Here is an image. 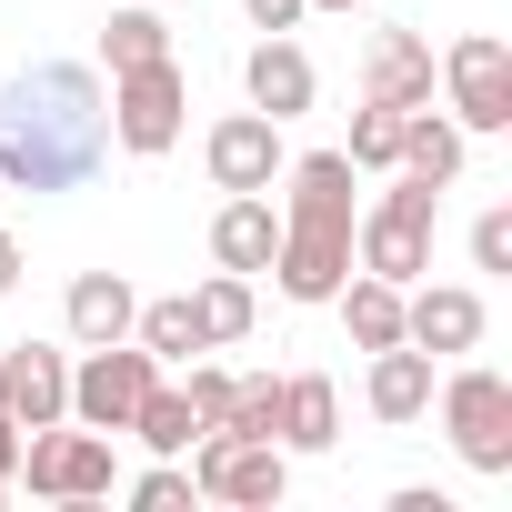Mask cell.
<instances>
[{
    "mask_svg": "<svg viewBox=\"0 0 512 512\" xmlns=\"http://www.w3.org/2000/svg\"><path fill=\"white\" fill-rule=\"evenodd\" d=\"M432 221H442V191L412 181V171H382V201L352 211V272L412 292V282L432 272Z\"/></svg>",
    "mask_w": 512,
    "mask_h": 512,
    "instance_id": "cell-2",
    "label": "cell"
},
{
    "mask_svg": "<svg viewBox=\"0 0 512 512\" xmlns=\"http://www.w3.org/2000/svg\"><path fill=\"white\" fill-rule=\"evenodd\" d=\"M131 512H191V472H181V462H151V472L131 482Z\"/></svg>",
    "mask_w": 512,
    "mask_h": 512,
    "instance_id": "cell-26",
    "label": "cell"
},
{
    "mask_svg": "<svg viewBox=\"0 0 512 512\" xmlns=\"http://www.w3.org/2000/svg\"><path fill=\"white\" fill-rule=\"evenodd\" d=\"M241 11H251V31H292V21L312 11V0H241Z\"/></svg>",
    "mask_w": 512,
    "mask_h": 512,
    "instance_id": "cell-29",
    "label": "cell"
},
{
    "mask_svg": "<svg viewBox=\"0 0 512 512\" xmlns=\"http://www.w3.org/2000/svg\"><path fill=\"white\" fill-rule=\"evenodd\" d=\"M201 161H211V191H272L282 161H292V141H282L272 111H231V121H211Z\"/></svg>",
    "mask_w": 512,
    "mask_h": 512,
    "instance_id": "cell-9",
    "label": "cell"
},
{
    "mask_svg": "<svg viewBox=\"0 0 512 512\" xmlns=\"http://www.w3.org/2000/svg\"><path fill=\"white\" fill-rule=\"evenodd\" d=\"M442 432H452V452H462L482 482H502V472H512V382L482 372V362H462V372L442 382Z\"/></svg>",
    "mask_w": 512,
    "mask_h": 512,
    "instance_id": "cell-6",
    "label": "cell"
},
{
    "mask_svg": "<svg viewBox=\"0 0 512 512\" xmlns=\"http://www.w3.org/2000/svg\"><path fill=\"white\" fill-rule=\"evenodd\" d=\"M0 502H11V472H0Z\"/></svg>",
    "mask_w": 512,
    "mask_h": 512,
    "instance_id": "cell-33",
    "label": "cell"
},
{
    "mask_svg": "<svg viewBox=\"0 0 512 512\" xmlns=\"http://www.w3.org/2000/svg\"><path fill=\"white\" fill-rule=\"evenodd\" d=\"M111 161V91L91 61L0 81V191H81Z\"/></svg>",
    "mask_w": 512,
    "mask_h": 512,
    "instance_id": "cell-1",
    "label": "cell"
},
{
    "mask_svg": "<svg viewBox=\"0 0 512 512\" xmlns=\"http://www.w3.org/2000/svg\"><path fill=\"white\" fill-rule=\"evenodd\" d=\"M151 382H161V362H151L141 342H91V352L71 362V422H91V432H131V412H141Z\"/></svg>",
    "mask_w": 512,
    "mask_h": 512,
    "instance_id": "cell-7",
    "label": "cell"
},
{
    "mask_svg": "<svg viewBox=\"0 0 512 512\" xmlns=\"http://www.w3.org/2000/svg\"><path fill=\"white\" fill-rule=\"evenodd\" d=\"M11 462H21V422H11V412H0V472H11Z\"/></svg>",
    "mask_w": 512,
    "mask_h": 512,
    "instance_id": "cell-31",
    "label": "cell"
},
{
    "mask_svg": "<svg viewBox=\"0 0 512 512\" xmlns=\"http://www.w3.org/2000/svg\"><path fill=\"white\" fill-rule=\"evenodd\" d=\"M362 101H382V111L432 101V41H422V31H372V51H362Z\"/></svg>",
    "mask_w": 512,
    "mask_h": 512,
    "instance_id": "cell-14",
    "label": "cell"
},
{
    "mask_svg": "<svg viewBox=\"0 0 512 512\" xmlns=\"http://www.w3.org/2000/svg\"><path fill=\"white\" fill-rule=\"evenodd\" d=\"M362 402H372V422H422V412H432V352H422V342H382Z\"/></svg>",
    "mask_w": 512,
    "mask_h": 512,
    "instance_id": "cell-16",
    "label": "cell"
},
{
    "mask_svg": "<svg viewBox=\"0 0 512 512\" xmlns=\"http://www.w3.org/2000/svg\"><path fill=\"white\" fill-rule=\"evenodd\" d=\"M161 51H171V21H161V11H111V21H101V61H111V71H141V61H161Z\"/></svg>",
    "mask_w": 512,
    "mask_h": 512,
    "instance_id": "cell-24",
    "label": "cell"
},
{
    "mask_svg": "<svg viewBox=\"0 0 512 512\" xmlns=\"http://www.w3.org/2000/svg\"><path fill=\"white\" fill-rule=\"evenodd\" d=\"M392 151H402V111L362 101V111H352V141H342V161H352V171H392Z\"/></svg>",
    "mask_w": 512,
    "mask_h": 512,
    "instance_id": "cell-25",
    "label": "cell"
},
{
    "mask_svg": "<svg viewBox=\"0 0 512 512\" xmlns=\"http://www.w3.org/2000/svg\"><path fill=\"white\" fill-rule=\"evenodd\" d=\"M131 312H141V292H131L121 272H81L71 302H61V322H71L81 352H91V342H131Z\"/></svg>",
    "mask_w": 512,
    "mask_h": 512,
    "instance_id": "cell-17",
    "label": "cell"
},
{
    "mask_svg": "<svg viewBox=\"0 0 512 512\" xmlns=\"http://www.w3.org/2000/svg\"><path fill=\"white\" fill-rule=\"evenodd\" d=\"M472 272H512V211H502V201L472 221Z\"/></svg>",
    "mask_w": 512,
    "mask_h": 512,
    "instance_id": "cell-27",
    "label": "cell"
},
{
    "mask_svg": "<svg viewBox=\"0 0 512 512\" xmlns=\"http://www.w3.org/2000/svg\"><path fill=\"white\" fill-rule=\"evenodd\" d=\"M272 251H282L272 191H231V201L211 211V262H221V272H272Z\"/></svg>",
    "mask_w": 512,
    "mask_h": 512,
    "instance_id": "cell-13",
    "label": "cell"
},
{
    "mask_svg": "<svg viewBox=\"0 0 512 512\" xmlns=\"http://www.w3.org/2000/svg\"><path fill=\"white\" fill-rule=\"evenodd\" d=\"M181 392H191V412H201V432H211V422H221V402H231V372L191 352V382H181Z\"/></svg>",
    "mask_w": 512,
    "mask_h": 512,
    "instance_id": "cell-28",
    "label": "cell"
},
{
    "mask_svg": "<svg viewBox=\"0 0 512 512\" xmlns=\"http://www.w3.org/2000/svg\"><path fill=\"white\" fill-rule=\"evenodd\" d=\"M181 111H191V81H181L171 51L141 61V71H111V141H121L131 161H161V151L181 141Z\"/></svg>",
    "mask_w": 512,
    "mask_h": 512,
    "instance_id": "cell-5",
    "label": "cell"
},
{
    "mask_svg": "<svg viewBox=\"0 0 512 512\" xmlns=\"http://www.w3.org/2000/svg\"><path fill=\"white\" fill-rule=\"evenodd\" d=\"M11 292H21V241L0 231V302H11Z\"/></svg>",
    "mask_w": 512,
    "mask_h": 512,
    "instance_id": "cell-30",
    "label": "cell"
},
{
    "mask_svg": "<svg viewBox=\"0 0 512 512\" xmlns=\"http://www.w3.org/2000/svg\"><path fill=\"white\" fill-rule=\"evenodd\" d=\"M191 312H201V342H211V352L241 342V332H251V272H211V282L191 292Z\"/></svg>",
    "mask_w": 512,
    "mask_h": 512,
    "instance_id": "cell-22",
    "label": "cell"
},
{
    "mask_svg": "<svg viewBox=\"0 0 512 512\" xmlns=\"http://www.w3.org/2000/svg\"><path fill=\"white\" fill-rule=\"evenodd\" d=\"M0 412H11L21 432L71 422V362L51 342H11V352H0Z\"/></svg>",
    "mask_w": 512,
    "mask_h": 512,
    "instance_id": "cell-11",
    "label": "cell"
},
{
    "mask_svg": "<svg viewBox=\"0 0 512 512\" xmlns=\"http://www.w3.org/2000/svg\"><path fill=\"white\" fill-rule=\"evenodd\" d=\"M462 151H472V131H462L452 111H432V101H412V111H402V151H392V171H412V181H432V191H452V181H462Z\"/></svg>",
    "mask_w": 512,
    "mask_h": 512,
    "instance_id": "cell-15",
    "label": "cell"
},
{
    "mask_svg": "<svg viewBox=\"0 0 512 512\" xmlns=\"http://www.w3.org/2000/svg\"><path fill=\"white\" fill-rule=\"evenodd\" d=\"M312 11H362V0H312Z\"/></svg>",
    "mask_w": 512,
    "mask_h": 512,
    "instance_id": "cell-32",
    "label": "cell"
},
{
    "mask_svg": "<svg viewBox=\"0 0 512 512\" xmlns=\"http://www.w3.org/2000/svg\"><path fill=\"white\" fill-rule=\"evenodd\" d=\"M221 432H251V442H272V432H282V372H231Z\"/></svg>",
    "mask_w": 512,
    "mask_h": 512,
    "instance_id": "cell-23",
    "label": "cell"
},
{
    "mask_svg": "<svg viewBox=\"0 0 512 512\" xmlns=\"http://www.w3.org/2000/svg\"><path fill=\"white\" fill-rule=\"evenodd\" d=\"M11 482H31L41 502H101V492H121V462H111V432H91V422H41V432H21Z\"/></svg>",
    "mask_w": 512,
    "mask_h": 512,
    "instance_id": "cell-3",
    "label": "cell"
},
{
    "mask_svg": "<svg viewBox=\"0 0 512 512\" xmlns=\"http://www.w3.org/2000/svg\"><path fill=\"white\" fill-rule=\"evenodd\" d=\"M241 91H251V111H272L282 131L312 111V91H322V71H312V51L292 41V31H262L251 41V61H241Z\"/></svg>",
    "mask_w": 512,
    "mask_h": 512,
    "instance_id": "cell-10",
    "label": "cell"
},
{
    "mask_svg": "<svg viewBox=\"0 0 512 512\" xmlns=\"http://www.w3.org/2000/svg\"><path fill=\"white\" fill-rule=\"evenodd\" d=\"M131 442H141V452H161V462H181V452L201 442L191 392H181V382H151V392H141V412H131Z\"/></svg>",
    "mask_w": 512,
    "mask_h": 512,
    "instance_id": "cell-20",
    "label": "cell"
},
{
    "mask_svg": "<svg viewBox=\"0 0 512 512\" xmlns=\"http://www.w3.org/2000/svg\"><path fill=\"white\" fill-rule=\"evenodd\" d=\"M282 452H332L342 442V392L322 382V372H292L282 382V432H272Z\"/></svg>",
    "mask_w": 512,
    "mask_h": 512,
    "instance_id": "cell-18",
    "label": "cell"
},
{
    "mask_svg": "<svg viewBox=\"0 0 512 512\" xmlns=\"http://www.w3.org/2000/svg\"><path fill=\"white\" fill-rule=\"evenodd\" d=\"M332 312H342V332H352L362 352L402 342V282H372V272H352V282L332 292Z\"/></svg>",
    "mask_w": 512,
    "mask_h": 512,
    "instance_id": "cell-19",
    "label": "cell"
},
{
    "mask_svg": "<svg viewBox=\"0 0 512 512\" xmlns=\"http://www.w3.org/2000/svg\"><path fill=\"white\" fill-rule=\"evenodd\" d=\"M131 342H141L151 362H191V352H211V342H201V312H191V292H171V302H141V312H131Z\"/></svg>",
    "mask_w": 512,
    "mask_h": 512,
    "instance_id": "cell-21",
    "label": "cell"
},
{
    "mask_svg": "<svg viewBox=\"0 0 512 512\" xmlns=\"http://www.w3.org/2000/svg\"><path fill=\"white\" fill-rule=\"evenodd\" d=\"M442 91H452V121L462 131H512V51L492 31H462L442 51Z\"/></svg>",
    "mask_w": 512,
    "mask_h": 512,
    "instance_id": "cell-8",
    "label": "cell"
},
{
    "mask_svg": "<svg viewBox=\"0 0 512 512\" xmlns=\"http://www.w3.org/2000/svg\"><path fill=\"white\" fill-rule=\"evenodd\" d=\"M402 342H422L432 362L472 352V342H482V292H462V282H412V292H402Z\"/></svg>",
    "mask_w": 512,
    "mask_h": 512,
    "instance_id": "cell-12",
    "label": "cell"
},
{
    "mask_svg": "<svg viewBox=\"0 0 512 512\" xmlns=\"http://www.w3.org/2000/svg\"><path fill=\"white\" fill-rule=\"evenodd\" d=\"M191 492H211V502H231V512H282V492H292V452L211 422V432L191 442Z\"/></svg>",
    "mask_w": 512,
    "mask_h": 512,
    "instance_id": "cell-4",
    "label": "cell"
}]
</instances>
